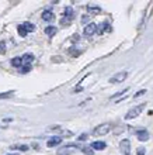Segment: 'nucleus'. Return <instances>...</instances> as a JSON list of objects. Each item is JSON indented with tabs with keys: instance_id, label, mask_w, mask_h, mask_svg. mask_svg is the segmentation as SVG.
I'll use <instances>...</instances> for the list:
<instances>
[{
	"instance_id": "2eb2a0df",
	"label": "nucleus",
	"mask_w": 153,
	"mask_h": 155,
	"mask_svg": "<svg viewBox=\"0 0 153 155\" xmlns=\"http://www.w3.org/2000/svg\"><path fill=\"white\" fill-rule=\"evenodd\" d=\"M11 65L14 68H23V57H16L11 59Z\"/></svg>"
},
{
	"instance_id": "20e7f679",
	"label": "nucleus",
	"mask_w": 153,
	"mask_h": 155,
	"mask_svg": "<svg viewBox=\"0 0 153 155\" xmlns=\"http://www.w3.org/2000/svg\"><path fill=\"white\" fill-rule=\"evenodd\" d=\"M120 151L122 155H131V141L128 138L121 140L120 143Z\"/></svg>"
},
{
	"instance_id": "72a5a7b5",
	"label": "nucleus",
	"mask_w": 153,
	"mask_h": 155,
	"mask_svg": "<svg viewBox=\"0 0 153 155\" xmlns=\"http://www.w3.org/2000/svg\"><path fill=\"white\" fill-rule=\"evenodd\" d=\"M10 121H13V118H4L3 120V123H10Z\"/></svg>"
},
{
	"instance_id": "4be33fe9",
	"label": "nucleus",
	"mask_w": 153,
	"mask_h": 155,
	"mask_svg": "<svg viewBox=\"0 0 153 155\" xmlns=\"http://www.w3.org/2000/svg\"><path fill=\"white\" fill-rule=\"evenodd\" d=\"M11 96H14V90H8L6 93H0V100L2 99H10Z\"/></svg>"
},
{
	"instance_id": "0eeeda50",
	"label": "nucleus",
	"mask_w": 153,
	"mask_h": 155,
	"mask_svg": "<svg viewBox=\"0 0 153 155\" xmlns=\"http://www.w3.org/2000/svg\"><path fill=\"white\" fill-rule=\"evenodd\" d=\"M75 151H76V145H75V144H69V145H65V147L59 148L56 154L58 155H70Z\"/></svg>"
},
{
	"instance_id": "423d86ee",
	"label": "nucleus",
	"mask_w": 153,
	"mask_h": 155,
	"mask_svg": "<svg viewBox=\"0 0 153 155\" xmlns=\"http://www.w3.org/2000/svg\"><path fill=\"white\" fill-rule=\"evenodd\" d=\"M126 78H128V72L122 71V72H118V74L110 78V83H122Z\"/></svg>"
},
{
	"instance_id": "5701e85b",
	"label": "nucleus",
	"mask_w": 153,
	"mask_h": 155,
	"mask_svg": "<svg viewBox=\"0 0 153 155\" xmlns=\"http://www.w3.org/2000/svg\"><path fill=\"white\" fill-rule=\"evenodd\" d=\"M17 31H18V34H20L21 37H25V35L28 34L27 31H25V28H24V25H23V24H20L18 27H17Z\"/></svg>"
},
{
	"instance_id": "c85d7f7f",
	"label": "nucleus",
	"mask_w": 153,
	"mask_h": 155,
	"mask_svg": "<svg viewBox=\"0 0 153 155\" xmlns=\"http://www.w3.org/2000/svg\"><path fill=\"white\" fill-rule=\"evenodd\" d=\"M30 71H31V65H30V66H23L21 74H25V72H30Z\"/></svg>"
},
{
	"instance_id": "f8f14e48",
	"label": "nucleus",
	"mask_w": 153,
	"mask_h": 155,
	"mask_svg": "<svg viewBox=\"0 0 153 155\" xmlns=\"http://www.w3.org/2000/svg\"><path fill=\"white\" fill-rule=\"evenodd\" d=\"M34 61H35V57L32 54H24L23 55V66H30V64Z\"/></svg>"
},
{
	"instance_id": "6e6552de",
	"label": "nucleus",
	"mask_w": 153,
	"mask_h": 155,
	"mask_svg": "<svg viewBox=\"0 0 153 155\" xmlns=\"http://www.w3.org/2000/svg\"><path fill=\"white\" fill-rule=\"evenodd\" d=\"M62 143V137L59 135H52L51 138L46 141V147L48 148H52V147H59Z\"/></svg>"
},
{
	"instance_id": "9d476101",
	"label": "nucleus",
	"mask_w": 153,
	"mask_h": 155,
	"mask_svg": "<svg viewBox=\"0 0 153 155\" xmlns=\"http://www.w3.org/2000/svg\"><path fill=\"white\" fill-rule=\"evenodd\" d=\"M128 87H126V89H122V90H120V92H117V93L115 94H113V96H111V97H110V100H115V102H118V100H121L122 97H125V96H128Z\"/></svg>"
},
{
	"instance_id": "7c9ffc66",
	"label": "nucleus",
	"mask_w": 153,
	"mask_h": 155,
	"mask_svg": "<svg viewBox=\"0 0 153 155\" xmlns=\"http://www.w3.org/2000/svg\"><path fill=\"white\" fill-rule=\"evenodd\" d=\"M87 137H89L87 134H81L80 137H79V141H86V140H87Z\"/></svg>"
},
{
	"instance_id": "ddd939ff",
	"label": "nucleus",
	"mask_w": 153,
	"mask_h": 155,
	"mask_svg": "<svg viewBox=\"0 0 153 155\" xmlns=\"http://www.w3.org/2000/svg\"><path fill=\"white\" fill-rule=\"evenodd\" d=\"M41 18H42L44 21H48L49 23V21H52L53 18H55V14H53L51 10H45V12L41 14Z\"/></svg>"
},
{
	"instance_id": "2f4dec72",
	"label": "nucleus",
	"mask_w": 153,
	"mask_h": 155,
	"mask_svg": "<svg viewBox=\"0 0 153 155\" xmlns=\"http://www.w3.org/2000/svg\"><path fill=\"white\" fill-rule=\"evenodd\" d=\"M90 20V16H83L81 17V23H87Z\"/></svg>"
},
{
	"instance_id": "412c9836",
	"label": "nucleus",
	"mask_w": 153,
	"mask_h": 155,
	"mask_svg": "<svg viewBox=\"0 0 153 155\" xmlns=\"http://www.w3.org/2000/svg\"><path fill=\"white\" fill-rule=\"evenodd\" d=\"M63 17H75V13H73L72 7H66L63 10Z\"/></svg>"
},
{
	"instance_id": "9b49d317",
	"label": "nucleus",
	"mask_w": 153,
	"mask_h": 155,
	"mask_svg": "<svg viewBox=\"0 0 153 155\" xmlns=\"http://www.w3.org/2000/svg\"><path fill=\"white\" fill-rule=\"evenodd\" d=\"M111 30V27H110V23L108 21H103L100 25H98V30H97V34H100V35H103V34H105L107 31H110Z\"/></svg>"
},
{
	"instance_id": "f3484780",
	"label": "nucleus",
	"mask_w": 153,
	"mask_h": 155,
	"mask_svg": "<svg viewBox=\"0 0 153 155\" xmlns=\"http://www.w3.org/2000/svg\"><path fill=\"white\" fill-rule=\"evenodd\" d=\"M125 130H126V127L122 126V124H118V126H115L113 128V133H114V135H121Z\"/></svg>"
},
{
	"instance_id": "39448f33",
	"label": "nucleus",
	"mask_w": 153,
	"mask_h": 155,
	"mask_svg": "<svg viewBox=\"0 0 153 155\" xmlns=\"http://www.w3.org/2000/svg\"><path fill=\"white\" fill-rule=\"evenodd\" d=\"M97 30H98V25L96 23H89L83 30V34H84V37H91V35L97 34Z\"/></svg>"
},
{
	"instance_id": "f257e3e1",
	"label": "nucleus",
	"mask_w": 153,
	"mask_h": 155,
	"mask_svg": "<svg viewBox=\"0 0 153 155\" xmlns=\"http://www.w3.org/2000/svg\"><path fill=\"white\" fill-rule=\"evenodd\" d=\"M145 109V103H142V104H139V106H135L132 107V109H129V111L125 114V120L126 121H129V120H133V118H136L138 116L142 113V110Z\"/></svg>"
},
{
	"instance_id": "4468645a",
	"label": "nucleus",
	"mask_w": 153,
	"mask_h": 155,
	"mask_svg": "<svg viewBox=\"0 0 153 155\" xmlns=\"http://www.w3.org/2000/svg\"><path fill=\"white\" fill-rule=\"evenodd\" d=\"M13 150V151H21V152H25V151H28L30 147L28 145H25V144H20V145H11L10 147Z\"/></svg>"
},
{
	"instance_id": "aec40b11",
	"label": "nucleus",
	"mask_w": 153,
	"mask_h": 155,
	"mask_svg": "<svg viewBox=\"0 0 153 155\" xmlns=\"http://www.w3.org/2000/svg\"><path fill=\"white\" fill-rule=\"evenodd\" d=\"M80 150H81V152H83L84 155H93V154H94V150H93L90 145H89V147H81Z\"/></svg>"
},
{
	"instance_id": "f704fd0d",
	"label": "nucleus",
	"mask_w": 153,
	"mask_h": 155,
	"mask_svg": "<svg viewBox=\"0 0 153 155\" xmlns=\"http://www.w3.org/2000/svg\"><path fill=\"white\" fill-rule=\"evenodd\" d=\"M8 155H17V154H8Z\"/></svg>"
},
{
	"instance_id": "bb28decb",
	"label": "nucleus",
	"mask_w": 153,
	"mask_h": 155,
	"mask_svg": "<svg viewBox=\"0 0 153 155\" xmlns=\"http://www.w3.org/2000/svg\"><path fill=\"white\" fill-rule=\"evenodd\" d=\"M136 155H146V148L145 147H138Z\"/></svg>"
},
{
	"instance_id": "dca6fc26",
	"label": "nucleus",
	"mask_w": 153,
	"mask_h": 155,
	"mask_svg": "<svg viewBox=\"0 0 153 155\" xmlns=\"http://www.w3.org/2000/svg\"><path fill=\"white\" fill-rule=\"evenodd\" d=\"M56 33H58V28L56 27H53V25H48V27L45 28V34H46L48 37H53Z\"/></svg>"
},
{
	"instance_id": "cd10ccee",
	"label": "nucleus",
	"mask_w": 153,
	"mask_h": 155,
	"mask_svg": "<svg viewBox=\"0 0 153 155\" xmlns=\"http://www.w3.org/2000/svg\"><path fill=\"white\" fill-rule=\"evenodd\" d=\"M6 52V42L4 41H0V54Z\"/></svg>"
},
{
	"instance_id": "393cba45",
	"label": "nucleus",
	"mask_w": 153,
	"mask_h": 155,
	"mask_svg": "<svg viewBox=\"0 0 153 155\" xmlns=\"http://www.w3.org/2000/svg\"><path fill=\"white\" fill-rule=\"evenodd\" d=\"M146 92H148V90H146V89H141V90H139V92H136V93L133 94V99L141 97V96H143V94H146Z\"/></svg>"
},
{
	"instance_id": "473e14b6",
	"label": "nucleus",
	"mask_w": 153,
	"mask_h": 155,
	"mask_svg": "<svg viewBox=\"0 0 153 155\" xmlns=\"http://www.w3.org/2000/svg\"><path fill=\"white\" fill-rule=\"evenodd\" d=\"M81 90H83V87H80V86H76L73 92H75V93H77V92H81Z\"/></svg>"
},
{
	"instance_id": "a878e982",
	"label": "nucleus",
	"mask_w": 153,
	"mask_h": 155,
	"mask_svg": "<svg viewBox=\"0 0 153 155\" xmlns=\"http://www.w3.org/2000/svg\"><path fill=\"white\" fill-rule=\"evenodd\" d=\"M69 52L72 54L73 57H77V55H79V54H80L81 51H80V49H76V48H75V47H72V48L69 49Z\"/></svg>"
},
{
	"instance_id": "b1692460",
	"label": "nucleus",
	"mask_w": 153,
	"mask_h": 155,
	"mask_svg": "<svg viewBox=\"0 0 153 155\" xmlns=\"http://www.w3.org/2000/svg\"><path fill=\"white\" fill-rule=\"evenodd\" d=\"M72 20H73V17H62L61 23H62V25H69L72 23Z\"/></svg>"
},
{
	"instance_id": "6ab92c4d",
	"label": "nucleus",
	"mask_w": 153,
	"mask_h": 155,
	"mask_svg": "<svg viewBox=\"0 0 153 155\" xmlns=\"http://www.w3.org/2000/svg\"><path fill=\"white\" fill-rule=\"evenodd\" d=\"M23 25H24V28H25V31L27 33H32L34 30H35V25L32 24V23H28V21H25V23H23Z\"/></svg>"
},
{
	"instance_id": "7ed1b4c3",
	"label": "nucleus",
	"mask_w": 153,
	"mask_h": 155,
	"mask_svg": "<svg viewBox=\"0 0 153 155\" xmlns=\"http://www.w3.org/2000/svg\"><path fill=\"white\" fill-rule=\"evenodd\" d=\"M135 135H136L138 141H141V143H146V141H149V138H150V133L146 130V128H139V130H136Z\"/></svg>"
},
{
	"instance_id": "a211bd4d",
	"label": "nucleus",
	"mask_w": 153,
	"mask_h": 155,
	"mask_svg": "<svg viewBox=\"0 0 153 155\" xmlns=\"http://www.w3.org/2000/svg\"><path fill=\"white\" fill-rule=\"evenodd\" d=\"M87 10H89V13H94V14H98V13H101V7H98V6H94V4H87Z\"/></svg>"
},
{
	"instance_id": "f03ea898",
	"label": "nucleus",
	"mask_w": 153,
	"mask_h": 155,
	"mask_svg": "<svg viewBox=\"0 0 153 155\" xmlns=\"http://www.w3.org/2000/svg\"><path fill=\"white\" fill-rule=\"evenodd\" d=\"M111 130H113V126H111L110 123H103V124H98V126L94 128L93 133H94V135L101 137V135H107Z\"/></svg>"
},
{
	"instance_id": "1a4fd4ad",
	"label": "nucleus",
	"mask_w": 153,
	"mask_h": 155,
	"mask_svg": "<svg viewBox=\"0 0 153 155\" xmlns=\"http://www.w3.org/2000/svg\"><path fill=\"white\" fill-rule=\"evenodd\" d=\"M90 147L94 150V151H104L105 148H107V144L104 141H93L90 144Z\"/></svg>"
},
{
	"instance_id": "c756f323",
	"label": "nucleus",
	"mask_w": 153,
	"mask_h": 155,
	"mask_svg": "<svg viewBox=\"0 0 153 155\" xmlns=\"http://www.w3.org/2000/svg\"><path fill=\"white\" fill-rule=\"evenodd\" d=\"M73 133L72 131H63V137H66V138H69V137H72Z\"/></svg>"
}]
</instances>
